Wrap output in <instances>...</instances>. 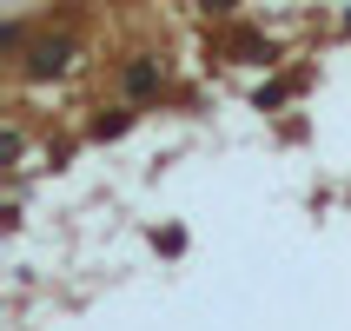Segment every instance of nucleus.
Segmentation results:
<instances>
[{"mask_svg":"<svg viewBox=\"0 0 351 331\" xmlns=\"http://www.w3.org/2000/svg\"><path fill=\"white\" fill-rule=\"evenodd\" d=\"M53 66H66V40H40L27 53V73H53Z\"/></svg>","mask_w":351,"mask_h":331,"instance_id":"1","label":"nucleus"},{"mask_svg":"<svg viewBox=\"0 0 351 331\" xmlns=\"http://www.w3.org/2000/svg\"><path fill=\"white\" fill-rule=\"evenodd\" d=\"M126 93H133V99L159 93V66H153V60H139V66H126Z\"/></svg>","mask_w":351,"mask_h":331,"instance_id":"2","label":"nucleus"},{"mask_svg":"<svg viewBox=\"0 0 351 331\" xmlns=\"http://www.w3.org/2000/svg\"><path fill=\"white\" fill-rule=\"evenodd\" d=\"M206 7H213V14H226V7H239V0H206Z\"/></svg>","mask_w":351,"mask_h":331,"instance_id":"3","label":"nucleus"}]
</instances>
